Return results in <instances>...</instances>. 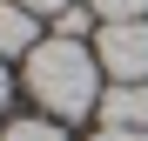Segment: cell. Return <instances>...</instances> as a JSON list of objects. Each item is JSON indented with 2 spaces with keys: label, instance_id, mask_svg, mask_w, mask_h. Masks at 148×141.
Masks as SVG:
<instances>
[{
  "label": "cell",
  "instance_id": "obj_4",
  "mask_svg": "<svg viewBox=\"0 0 148 141\" xmlns=\"http://www.w3.org/2000/svg\"><path fill=\"white\" fill-rule=\"evenodd\" d=\"M40 47V14L20 0H0V61L7 54H34Z\"/></svg>",
  "mask_w": 148,
  "mask_h": 141
},
{
  "label": "cell",
  "instance_id": "obj_3",
  "mask_svg": "<svg viewBox=\"0 0 148 141\" xmlns=\"http://www.w3.org/2000/svg\"><path fill=\"white\" fill-rule=\"evenodd\" d=\"M101 128H128V134H148V81H108L101 87Z\"/></svg>",
  "mask_w": 148,
  "mask_h": 141
},
{
  "label": "cell",
  "instance_id": "obj_9",
  "mask_svg": "<svg viewBox=\"0 0 148 141\" xmlns=\"http://www.w3.org/2000/svg\"><path fill=\"white\" fill-rule=\"evenodd\" d=\"M94 141H148V134H128V128H101Z\"/></svg>",
  "mask_w": 148,
  "mask_h": 141
},
{
  "label": "cell",
  "instance_id": "obj_1",
  "mask_svg": "<svg viewBox=\"0 0 148 141\" xmlns=\"http://www.w3.org/2000/svg\"><path fill=\"white\" fill-rule=\"evenodd\" d=\"M27 94L54 114V121H81L101 108V61L88 40H40L27 54Z\"/></svg>",
  "mask_w": 148,
  "mask_h": 141
},
{
  "label": "cell",
  "instance_id": "obj_7",
  "mask_svg": "<svg viewBox=\"0 0 148 141\" xmlns=\"http://www.w3.org/2000/svg\"><path fill=\"white\" fill-rule=\"evenodd\" d=\"M101 20H148V0H88Z\"/></svg>",
  "mask_w": 148,
  "mask_h": 141
},
{
  "label": "cell",
  "instance_id": "obj_2",
  "mask_svg": "<svg viewBox=\"0 0 148 141\" xmlns=\"http://www.w3.org/2000/svg\"><path fill=\"white\" fill-rule=\"evenodd\" d=\"M94 61L108 81H148V20H101Z\"/></svg>",
  "mask_w": 148,
  "mask_h": 141
},
{
  "label": "cell",
  "instance_id": "obj_10",
  "mask_svg": "<svg viewBox=\"0 0 148 141\" xmlns=\"http://www.w3.org/2000/svg\"><path fill=\"white\" fill-rule=\"evenodd\" d=\"M7 94H14V81H7V61H0V108H7Z\"/></svg>",
  "mask_w": 148,
  "mask_h": 141
},
{
  "label": "cell",
  "instance_id": "obj_8",
  "mask_svg": "<svg viewBox=\"0 0 148 141\" xmlns=\"http://www.w3.org/2000/svg\"><path fill=\"white\" fill-rule=\"evenodd\" d=\"M20 7H34V14H67L74 0H20Z\"/></svg>",
  "mask_w": 148,
  "mask_h": 141
},
{
  "label": "cell",
  "instance_id": "obj_5",
  "mask_svg": "<svg viewBox=\"0 0 148 141\" xmlns=\"http://www.w3.org/2000/svg\"><path fill=\"white\" fill-rule=\"evenodd\" d=\"M94 20H101V14H94L88 0H74L67 14H54V34H61V40H88V34H101Z\"/></svg>",
  "mask_w": 148,
  "mask_h": 141
},
{
  "label": "cell",
  "instance_id": "obj_6",
  "mask_svg": "<svg viewBox=\"0 0 148 141\" xmlns=\"http://www.w3.org/2000/svg\"><path fill=\"white\" fill-rule=\"evenodd\" d=\"M0 141H67V134H61V121H7Z\"/></svg>",
  "mask_w": 148,
  "mask_h": 141
}]
</instances>
